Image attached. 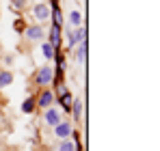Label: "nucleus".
Here are the masks:
<instances>
[{
  "label": "nucleus",
  "mask_w": 160,
  "mask_h": 151,
  "mask_svg": "<svg viewBox=\"0 0 160 151\" xmlns=\"http://www.w3.org/2000/svg\"><path fill=\"white\" fill-rule=\"evenodd\" d=\"M52 78H54V69L50 65H43V67H39V71L35 76V82H37L39 86H48V84L52 82Z\"/></svg>",
  "instance_id": "nucleus-1"
},
{
  "label": "nucleus",
  "mask_w": 160,
  "mask_h": 151,
  "mask_svg": "<svg viewBox=\"0 0 160 151\" xmlns=\"http://www.w3.org/2000/svg\"><path fill=\"white\" fill-rule=\"evenodd\" d=\"M67 39H69V48H74V46H78L82 41H87V30H84V26H78L76 32L67 30Z\"/></svg>",
  "instance_id": "nucleus-2"
},
{
  "label": "nucleus",
  "mask_w": 160,
  "mask_h": 151,
  "mask_svg": "<svg viewBox=\"0 0 160 151\" xmlns=\"http://www.w3.org/2000/svg\"><path fill=\"white\" fill-rule=\"evenodd\" d=\"M24 35H26L30 41H41L46 37V30H43V26L32 24V26H28V28H24Z\"/></svg>",
  "instance_id": "nucleus-3"
},
{
  "label": "nucleus",
  "mask_w": 160,
  "mask_h": 151,
  "mask_svg": "<svg viewBox=\"0 0 160 151\" xmlns=\"http://www.w3.org/2000/svg\"><path fill=\"white\" fill-rule=\"evenodd\" d=\"M72 132H74V127H72V123H67V121H65V123L61 121V123H56V125H54V134H56L61 140L69 138V136H72Z\"/></svg>",
  "instance_id": "nucleus-4"
},
{
  "label": "nucleus",
  "mask_w": 160,
  "mask_h": 151,
  "mask_svg": "<svg viewBox=\"0 0 160 151\" xmlns=\"http://www.w3.org/2000/svg\"><path fill=\"white\" fill-rule=\"evenodd\" d=\"M43 119H46V123L50 127H54L56 123H61V110H56V108H46Z\"/></svg>",
  "instance_id": "nucleus-5"
},
{
  "label": "nucleus",
  "mask_w": 160,
  "mask_h": 151,
  "mask_svg": "<svg viewBox=\"0 0 160 151\" xmlns=\"http://www.w3.org/2000/svg\"><path fill=\"white\" fill-rule=\"evenodd\" d=\"M52 101H54V93L50 91V89H46V91H41L39 93V100H37V104H39V108H50L52 106Z\"/></svg>",
  "instance_id": "nucleus-6"
},
{
  "label": "nucleus",
  "mask_w": 160,
  "mask_h": 151,
  "mask_svg": "<svg viewBox=\"0 0 160 151\" xmlns=\"http://www.w3.org/2000/svg\"><path fill=\"white\" fill-rule=\"evenodd\" d=\"M32 13H35V17L39 20V22H48L50 20V7H46V4H35V9H32Z\"/></svg>",
  "instance_id": "nucleus-7"
},
{
  "label": "nucleus",
  "mask_w": 160,
  "mask_h": 151,
  "mask_svg": "<svg viewBox=\"0 0 160 151\" xmlns=\"http://www.w3.org/2000/svg\"><path fill=\"white\" fill-rule=\"evenodd\" d=\"M61 28H56V26H52L50 28V37H48V43H52V48L56 52H58V48H61Z\"/></svg>",
  "instance_id": "nucleus-8"
},
{
  "label": "nucleus",
  "mask_w": 160,
  "mask_h": 151,
  "mask_svg": "<svg viewBox=\"0 0 160 151\" xmlns=\"http://www.w3.org/2000/svg\"><path fill=\"white\" fill-rule=\"evenodd\" d=\"M58 104H61V108H63L65 112H69V110H72V93L65 91L63 95H58Z\"/></svg>",
  "instance_id": "nucleus-9"
},
{
  "label": "nucleus",
  "mask_w": 160,
  "mask_h": 151,
  "mask_svg": "<svg viewBox=\"0 0 160 151\" xmlns=\"http://www.w3.org/2000/svg\"><path fill=\"white\" fill-rule=\"evenodd\" d=\"M50 17H52V26L63 28V15H61V9H58V7L50 9Z\"/></svg>",
  "instance_id": "nucleus-10"
},
{
  "label": "nucleus",
  "mask_w": 160,
  "mask_h": 151,
  "mask_svg": "<svg viewBox=\"0 0 160 151\" xmlns=\"http://www.w3.org/2000/svg\"><path fill=\"white\" fill-rule=\"evenodd\" d=\"M35 106H37V100H35V97H26V100L22 101V112H24V114H30V112L35 110Z\"/></svg>",
  "instance_id": "nucleus-11"
},
{
  "label": "nucleus",
  "mask_w": 160,
  "mask_h": 151,
  "mask_svg": "<svg viewBox=\"0 0 160 151\" xmlns=\"http://www.w3.org/2000/svg\"><path fill=\"white\" fill-rule=\"evenodd\" d=\"M41 52H43V56H46L48 61H54V54H56V50L52 48V43L43 41V43H41Z\"/></svg>",
  "instance_id": "nucleus-12"
},
{
  "label": "nucleus",
  "mask_w": 160,
  "mask_h": 151,
  "mask_svg": "<svg viewBox=\"0 0 160 151\" xmlns=\"http://www.w3.org/2000/svg\"><path fill=\"white\" fill-rule=\"evenodd\" d=\"M76 140H69V138H65V140H61V145H58V151H78L76 149Z\"/></svg>",
  "instance_id": "nucleus-13"
},
{
  "label": "nucleus",
  "mask_w": 160,
  "mask_h": 151,
  "mask_svg": "<svg viewBox=\"0 0 160 151\" xmlns=\"http://www.w3.org/2000/svg\"><path fill=\"white\" fill-rule=\"evenodd\" d=\"M78 46L80 48H78V52H76V61H78V63H84V61H87V41H82Z\"/></svg>",
  "instance_id": "nucleus-14"
},
{
  "label": "nucleus",
  "mask_w": 160,
  "mask_h": 151,
  "mask_svg": "<svg viewBox=\"0 0 160 151\" xmlns=\"http://www.w3.org/2000/svg\"><path fill=\"white\" fill-rule=\"evenodd\" d=\"M11 82H13V74H9V71H2V74H0V89L9 86Z\"/></svg>",
  "instance_id": "nucleus-15"
},
{
  "label": "nucleus",
  "mask_w": 160,
  "mask_h": 151,
  "mask_svg": "<svg viewBox=\"0 0 160 151\" xmlns=\"http://www.w3.org/2000/svg\"><path fill=\"white\" fill-rule=\"evenodd\" d=\"M69 22H72V26H82V15H80V11H72L69 13Z\"/></svg>",
  "instance_id": "nucleus-16"
},
{
  "label": "nucleus",
  "mask_w": 160,
  "mask_h": 151,
  "mask_svg": "<svg viewBox=\"0 0 160 151\" xmlns=\"http://www.w3.org/2000/svg\"><path fill=\"white\" fill-rule=\"evenodd\" d=\"M69 112H74V117L80 119V117H82V104H80V101H72V110H69Z\"/></svg>",
  "instance_id": "nucleus-17"
},
{
  "label": "nucleus",
  "mask_w": 160,
  "mask_h": 151,
  "mask_svg": "<svg viewBox=\"0 0 160 151\" xmlns=\"http://www.w3.org/2000/svg\"><path fill=\"white\" fill-rule=\"evenodd\" d=\"M13 9H24V0H13Z\"/></svg>",
  "instance_id": "nucleus-18"
},
{
  "label": "nucleus",
  "mask_w": 160,
  "mask_h": 151,
  "mask_svg": "<svg viewBox=\"0 0 160 151\" xmlns=\"http://www.w3.org/2000/svg\"><path fill=\"white\" fill-rule=\"evenodd\" d=\"M15 28H18V30H24V22H22V20H15Z\"/></svg>",
  "instance_id": "nucleus-19"
},
{
  "label": "nucleus",
  "mask_w": 160,
  "mask_h": 151,
  "mask_svg": "<svg viewBox=\"0 0 160 151\" xmlns=\"http://www.w3.org/2000/svg\"><path fill=\"white\" fill-rule=\"evenodd\" d=\"M54 7H58V0H52V9Z\"/></svg>",
  "instance_id": "nucleus-20"
}]
</instances>
